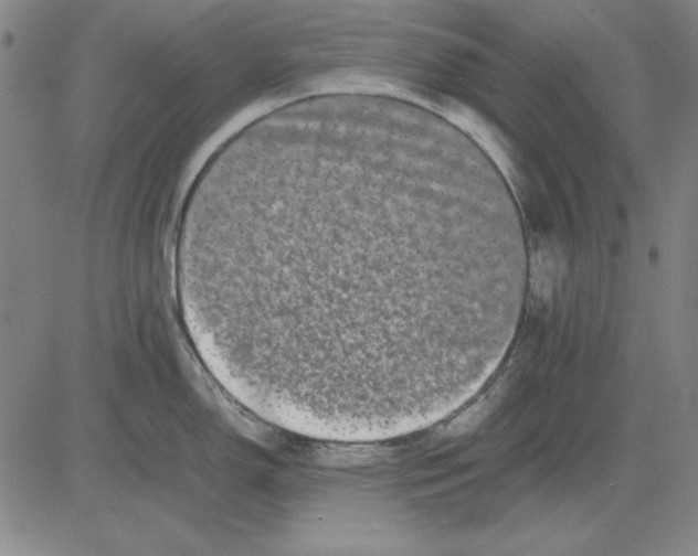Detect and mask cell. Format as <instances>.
Segmentation results:
<instances>
[{
	"label": "cell",
	"mask_w": 698,
	"mask_h": 556,
	"mask_svg": "<svg viewBox=\"0 0 698 556\" xmlns=\"http://www.w3.org/2000/svg\"><path fill=\"white\" fill-rule=\"evenodd\" d=\"M174 287L250 388L324 418L419 415L503 355L529 263L506 180L395 96L290 101L228 140L180 217Z\"/></svg>",
	"instance_id": "6da1fadb"
}]
</instances>
